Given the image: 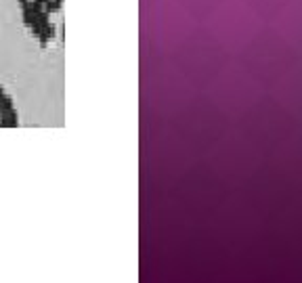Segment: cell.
I'll return each instance as SVG.
<instances>
[{
	"instance_id": "obj_2",
	"label": "cell",
	"mask_w": 302,
	"mask_h": 283,
	"mask_svg": "<svg viewBox=\"0 0 302 283\" xmlns=\"http://www.w3.org/2000/svg\"><path fill=\"white\" fill-rule=\"evenodd\" d=\"M40 2H44V4H46V0H40Z\"/></svg>"
},
{
	"instance_id": "obj_1",
	"label": "cell",
	"mask_w": 302,
	"mask_h": 283,
	"mask_svg": "<svg viewBox=\"0 0 302 283\" xmlns=\"http://www.w3.org/2000/svg\"><path fill=\"white\" fill-rule=\"evenodd\" d=\"M57 30H55V25L49 21L46 25H42V32L38 34V40H40V46H49L53 42V38H55Z\"/></svg>"
}]
</instances>
